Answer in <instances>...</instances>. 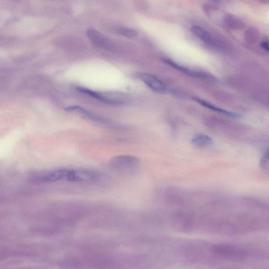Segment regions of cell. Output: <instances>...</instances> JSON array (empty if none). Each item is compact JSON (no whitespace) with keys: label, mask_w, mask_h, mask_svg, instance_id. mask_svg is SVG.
Here are the masks:
<instances>
[{"label":"cell","mask_w":269,"mask_h":269,"mask_svg":"<svg viewBox=\"0 0 269 269\" xmlns=\"http://www.w3.org/2000/svg\"><path fill=\"white\" fill-rule=\"evenodd\" d=\"M30 182L34 184L48 183L60 181H77V170L59 169L35 173L30 176Z\"/></svg>","instance_id":"1"},{"label":"cell","mask_w":269,"mask_h":269,"mask_svg":"<svg viewBox=\"0 0 269 269\" xmlns=\"http://www.w3.org/2000/svg\"><path fill=\"white\" fill-rule=\"evenodd\" d=\"M211 251L213 255L229 261H244L248 256L246 250L229 244L213 245Z\"/></svg>","instance_id":"2"},{"label":"cell","mask_w":269,"mask_h":269,"mask_svg":"<svg viewBox=\"0 0 269 269\" xmlns=\"http://www.w3.org/2000/svg\"><path fill=\"white\" fill-rule=\"evenodd\" d=\"M111 168L122 173H134L140 168L141 162L133 155H123L113 157L109 163Z\"/></svg>","instance_id":"3"},{"label":"cell","mask_w":269,"mask_h":269,"mask_svg":"<svg viewBox=\"0 0 269 269\" xmlns=\"http://www.w3.org/2000/svg\"><path fill=\"white\" fill-rule=\"evenodd\" d=\"M191 32L197 38L201 39L204 43L213 48L223 49L225 48V44L216 35H213L207 30L198 25H193L191 27Z\"/></svg>","instance_id":"4"},{"label":"cell","mask_w":269,"mask_h":269,"mask_svg":"<svg viewBox=\"0 0 269 269\" xmlns=\"http://www.w3.org/2000/svg\"><path fill=\"white\" fill-rule=\"evenodd\" d=\"M87 35L91 43L97 47L106 50L113 49L112 42L95 29L90 27L87 31Z\"/></svg>","instance_id":"5"},{"label":"cell","mask_w":269,"mask_h":269,"mask_svg":"<svg viewBox=\"0 0 269 269\" xmlns=\"http://www.w3.org/2000/svg\"><path fill=\"white\" fill-rule=\"evenodd\" d=\"M172 224L177 230L189 231L193 226L194 218L186 213H176L172 217Z\"/></svg>","instance_id":"6"},{"label":"cell","mask_w":269,"mask_h":269,"mask_svg":"<svg viewBox=\"0 0 269 269\" xmlns=\"http://www.w3.org/2000/svg\"><path fill=\"white\" fill-rule=\"evenodd\" d=\"M140 78L148 88L154 91L164 93L168 90L165 83L152 74L141 73L140 74Z\"/></svg>","instance_id":"7"},{"label":"cell","mask_w":269,"mask_h":269,"mask_svg":"<svg viewBox=\"0 0 269 269\" xmlns=\"http://www.w3.org/2000/svg\"><path fill=\"white\" fill-rule=\"evenodd\" d=\"M77 89L82 93L87 94L104 103L114 105H120L125 103V100L121 98L107 97L103 94L84 88H78Z\"/></svg>","instance_id":"8"},{"label":"cell","mask_w":269,"mask_h":269,"mask_svg":"<svg viewBox=\"0 0 269 269\" xmlns=\"http://www.w3.org/2000/svg\"><path fill=\"white\" fill-rule=\"evenodd\" d=\"M66 110L69 111V112H75V111H77V112L85 115V116L91 119V120H94V121L97 122L99 123H102L104 125H112V124H111V123L108 121V120L96 116L94 114L90 113V112H89V111H88L87 110L79 106H73L68 107L66 109Z\"/></svg>","instance_id":"9"},{"label":"cell","mask_w":269,"mask_h":269,"mask_svg":"<svg viewBox=\"0 0 269 269\" xmlns=\"http://www.w3.org/2000/svg\"><path fill=\"white\" fill-rule=\"evenodd\" d=\"M193 99L197 102L199 104L209 109L215 111V112L219 114L226 115L228 117L233 118H239L240 115L238 114L231 112L230 111L226 110L224 109L220 108L215 105H212L209 102L204 100L199 97H193Z\"/></svg>","instance_id":"10"},{"label":"cell","mask_w":269,"mask_h":269,"mask_svg":"<svg viewBox=\"0 0 269 269\" xmlns=\"http://www.w3.org/2000/svg\"><path fill=\"white\" fill-rule=\"evenodd\" d=\"M164 61L170 65V66L173 67V68L178 70L182 73H185V74H188V75L193 77H196V78H207V76L205 73H203L201 72H198L196 71H193L192 70H190V69H188L186 68H184L183 67H181L180 66V65H179L177 63H175L173 61L170 60V59H164Z\"/></svg>","instance_id":"11"},{"label":"cell","mask_w":269,"mask_h":269,"mask_svg":"<svg viewBox=\"0 0 269 269\" xmlns=\"http://www.w3.org/2000/svg\"><path fill=\"white\" fill-rule=\"evenodd\" d=\"M223 22L229 29L233 30H240L245 27L244 23L239 18L229 14L224 15Z\"/></svg>","instance_id":"12"},{"label":"cell","mask_w":269,"mask_h":269,"mask_svg":"<svg viewBox=\"0 0 269 269\" xmlns=\"http://www.w3.org/2000/svg\"><path fill=\"white\" fill-rule=\"evenodd\" d=\"M212 144V139L210 136L203 134L194 135L191 140V144L197 148L206 147Z\"/></svg>","instance_id":"13"},{"label":"cell","mask_w":269,"mask_h":269,"mask_svg":"<svg viewBox=\"0 0 269 269\" xmlns=\"http://www.w3.org/2000/svg\"><path fill=\"white\" fill-rule=\"evenodd\" d=\"M112 32L117 34L127 37V38H134L137 34V32L132 29L127 27L119 26L113 27Z\"/></svg>","instance_id":"14"},{"label":"cell","mask_w":269,"mask_h":269,"mask_svg":"<svg viewBox=\"0 0 269 269\" xmlns=\"http://www.w3.org/2000/svg\"><path fill=\"white\" fill-rule=\"evenodd\" d=\"M244 36L245 40L247 42L254 43L258 41L260 34L254 27H250L245 31Z\"/></svg>","instance_id":"15"},{"label":"cell","mask_w":269,"mask_h":269,"mask_svg":"<svg viewBox=\"0 0 269 269\" xmlns=\"http://www.w3.org/2000/svg\"><path fill=\"white\" fill-rule=\"evenodd\" d=\"M260 165H261V168L262 170H263L265 172L268 173L269 172V152L268 151H267V152L264 154L263 156L261 163H260Z\"/></svg>","instance_id":"16"},{"label":"cell","mask_w":269,"mask_h":269,"mask_svg":"<svg viewBox=\"0 0 269 269\" xmlns=\"http://www.w3.org/2000/svg\"><path fill=\"white\" fill-rule=\"evenodd\" d=\"M261 46L262 48L267 51L269 50V46L268 39H265L262 41L261 43Z\"/></svg>","instance_id":"17"},{"label":"cell","mask_w":269,"mask_h":269,"mask_svg":"<svg viewBox=\"0 0 269 269\" xmlns=\"http://www.w3.org/2000/svg\"><path fill=\"white\" fill-rule=\"evenodd\" d=\"M211 1L213 2H218L220 1V0H211Z\"/></svg>","instance_id":"18"}]
</instances>
